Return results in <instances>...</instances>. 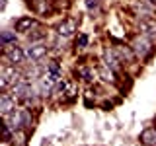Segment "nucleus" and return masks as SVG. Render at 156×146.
<instances>
[{
    "label": "nucleus",
    "instance_id": "f257e3e1",
    "mask_svg": "<svg viewBox=\"0 0 156 146\" xmlns=\"http://www.w3.org/2000/svg\"><path fill=\"white\" fill-rule=\"evenodd\" d=\"M23 80V74L20 70H16V66H10V64H4L2 70H0V86L2 90H6L8 86H16Z\"/></svg>",
    "mask_w": 156,
    "mask_h": 146
},
{
    "label": "nucleus",
    "instance_id": "f03ea898",
    "mask_svg": "<svg viewBox=\"0 0 156 146\" xmlns=\"http://www.w3.org/2000/svg\"><path fill=\"white\" fill-rule=\"evenodd\" d=\"M131 49H133V53L136 57L140 58H148L150 55H152V39L144 37V35H136L133 37V41H131Z\"/></svg>",
    "mask_w": 156,
    "mask_h": 146
},
{
    "label": "nucleus",
    "instance_id": "7ed1b4c3",
    "mask_svg": "<svg viewBox=\"0 0 156 146\" xmlns=\"http://www.w3.org/2000/svg\"><path fill=\"white\" fill-rule=\"evenodd\" d=\"M4 58H6L8 64L16 66V64H22L27 57H26V51L16 47V43H14V45H4Z\"/></svg>",
    "mask_w": 156,
    "mask_h": 146
},
{
    "label": "nucleus",
    "instance_id": "20e7f679",
    "mask_svg": "<svg viewBox=\"0 0 156 146\" xmlns=\"http://www.w3.org/2000/svg\"><path fill=\"white\" fill-rule=\"evenodd\" d=\"M136 27H139L140 35H144L148 39H156V19H152V18H140L139 23H136Z\"/></svg>",
    "mask_w": 156,
    "mask_h": 146
},
{
    "label": "nucleus",
    "instance_id": "39448f33",
    "mask_svg": "<svg viewBox=\"0 0 156 146\" xmlns=\"http://www.w3.org/2000/svg\"><path fill=\"white\" fill-rule=\"evenodd\" d=\"M76 29H78V22L74 18H66L57 26V33L61 37H70V35H74Z\"/></svg>",
    "mask_w": 156,
    "mask_h": 146
},
{
    "label": "nucleus",
    "instance_id": "423d86ee",
    "mask_svg": "<svg viewBox=\"0 0 156 146\" xmlns=\"http://www.w3.org/2000/svg\"><path fill=\"white\" fill-rule=\"evenodd\" d=\"M45 55H47V47L43 45V43H31V45L26 49V57L33 62H39Z\"/></svg>",
    "mask_w": 156,
    "mask_h": 146
},
{
    "label": "nucleus",
    "instance_id": "0eeeda50",
    "mask_svg": "<svg viewBox=\"0 0 156 146\" xmlns=\"http://www.w3.org/2000/svg\"><path fill=\"white\" fill-rule=\"evenodd\" d=\"M16 99L18 97L14 94H2L0 96V111H2V115H10L12 111H16Z\"/></svg>",
    "mask_w": 156,
    "mask_h": 146
},
{
    "label": "nucleus",
    "instance_id": "6e6552de",
    "mask_svg": "<svg viewBox=\"0 0 156 146\" xmlns=\"http://www.w3.org/2000/svg\"><path fill=\"white\" fill-rule=\"evenodd\" d=\"M119 57H117V53L113 51V49H105V53H104V64L107 68H111V70H119Z\"/></svg>",
    "mask_w": 156,
    "mask_h": 146
},
{
    "label": "nucleus",
    "instance_id": "1a4fd4ad",
    "mask_svg": "<svg viewBox=\"0 0 156 146\" xmlns=\"http://www.w3.org/2000/svg\"><path fill=\"white\" fill-rule=\"evenodd\" d=\"M140 142L144 146H156V127H148L140 133Z\"/></svg>",
    "mask_w": 156,
    "mask_h": 146
},
{
    "label": "nucleus",
    "instance_id": "9d476101",
    "mask_svg": "<svg viewBox=\"0 0 156 146\" xmlns=\"http://www.w3.org/2000/svg\"><path fill=\"white\" fill-rule=\"evenodd\" d=\"M35 26V19H33L31 16H22L16 22V31H31V27Z\"/></svg>",
    "mask_w": 156,
    "mask_h": 146
},
{
    "label": "nucleus",
    "instance_id": "9b49d317",
    "mask_svg": "<svg viewBox=\"0 0 156 146\" xmlns=\"http://www.w3.org/2000/svg\"><path fill=\"white\" fill-rule=\"evenodd\" d=\"M133 10H135L136 16H143V18H148V16H150V12H152V8L146 6L144 0H140V2H135V4H133Z\"/></svg>",
    "mask_w": 156,
    "mask_h": 146
},
{
    "label": "nucleus",
    "instance_id": "f8f14e48",
    "mask_svg": "<svg viewBox=\"0 0 156 146\" xmlns=\"http://www.w3.org/2000/svg\"><path fill=\"white\" fill-rule=\"evenodd\" d=\"M20 113H22V129L29 130L33 127V115L29 109H20Z\"/></svg>",
    "mask_w": 156,
    "mask_h": 146
},
{
    "label": "nucleus",
    "instance_id": "ddd939ff",
    "mask_svg": "<svg viewBox=\"0 0 156 146\" xmlns=\"http://www.w3.org/2000/svg\"><path fill=\"white\" fill-rule=\"evenodd\" d=\"M100 76L104 78L105 82H111V84H115V82H117V78H115V70H111V68H107L105 64L100 68Z\"/></svg>",
    "mask_w": 156,
    "mask_h": 146
},
{
    "label": "nucleus",
    "instance_id": "4468645a",
    "mask_svg": "<svg viewBox=\"0 0 156 146\" xmlns=\"http://www.w3.org/2000/svg\"><path fill=\"white\" fill-rule=\"evenodd\" d=\"M33 10H35L37 14H47L49 10V0H33Z\"/></svg>",
    "mask_w": 156,
    "mask_h": 146
},
{
    "label": "nucleus",
    "instance_id": "2eb2a0df",
    "mask_svg": "<svg viewBox=\"0 0 156 146\" xmlns=\"http://www.w3.org/2000/svg\"><path fill=\"white\" fill-rule=\"evenodd\" d=\"M45 35H47V33H45V29H41V27H37L35 29V31H33V33H29V41H31V43H35V41H41V39H45Z\"/></svg>",
    "mask_w": 156,
    "mask_h": 146
},
{
    "label": "nucleus",
    "instance_id": "dca6fc26",
    "mask_svg": "<svg viewBox=\"0 0 156 146\" xmlns=\"http://www.w3.org/2000/svg\"><path fill=\"white\" fill-rule=\"evenodd\" d=\"M88 41H90L88 33H78V37H76V47H78V49H86V47H88Z\"/></svg>",
    "mask_w": 156,
    "mask_h": 146
},
{
    "label": "nucleus",
    "instance_id": "f3484780",
    "mask_svg": "<svg viewBox=\"0 0 156 146\" xmlns=\"http://www.w3.org/2000/svg\"><path fill=\"white\" fill-rule=\"evenodd\" d=\"M8 43H16V35L12 31H2V45H8Z\"/></svg>",
    "mask_w": 156,
    "mask_h": 146
},
{
    "label": "nucleus",
    "instance_id": "a211bd4d",
    "mask_svg": "<svg viewBox=\"0 0 156 146\" xmlns=\"http://www.w3.org/2000/svg\"><path fill=\"white\" fill-rule=\"evenodd\" d=\"M80 74L84 76V80H86V82H94V80H96V78H94L96 72H94V70H90V68H80Z\"/></svg>",
    "mask_w": 156,
    "mask_h": 146
},
{
    "label": "nucleus",
    "instance_id": "6ab92c4d",
    "mask_svg": "<svg viewBox=\"0 0 156 146\" xmlns=\"http://www.w3.org/2000/svg\"><path fill=\"white\" fill-rule=\"evenodd\" d=\"M86 6L90 8V10H94V8L100 6V0H86Z\"/></svg>",
    "mask_w": 156,
    "mask_h": 146
},
{
    "label": "nucleus",
    "instance_id": "aec40b11",
    "mask_svg": "<svg viewBox=\"0 0 156 146\" xmlns=\"http://www.w3.org/2000/svg\"><path fill=\"white\" fill-rule=\"evenodd\" d=\"M0 8H2V10L6 8V0H2V6H0Z\"/></svg>",
    "mask_w": 156,
    "mask_h": 146
}]
</instances>
